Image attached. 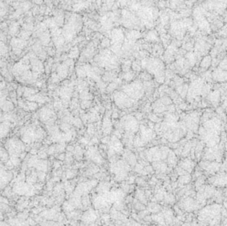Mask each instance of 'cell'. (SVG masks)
Returning a JSON list of instances; mask_svg holds the SVG:
<instances>
[{
    "label": "cell",
    "instance_id": "obj_1",
    "mask_svg": "<svg viewBox=\"0 0 227 226\" xmlns=\"http://www.w3.org/2000/svg\"><path fill=\"white\" fill-rule=\"evenodd\" d=\"M221 211V206L217 204L207 206L200 211L199 220L203 224L216 226L220 222Z\"/></svg>",
    "mask_w": 227,
    "mask_h": 226
},
{
    "label": "cell",
    "instance_id": "obj_2",
    "mask_svg": "<svg viewBox=\"0 0 227 226\" xmlns=\"http://www.w3.org/2000/svg\"><path fill=\"white\" fill-rule=\"evenodd\" d=\"M115 102L118 107L125 108L131 107L134 104V101L130 99L127 95L122 92H117L114 95Z\"/></svg>",
    "mask_w": 227,
    "mask_h": 226
},
{
    "label": "cell",
    "instance_id": "obj_3",
    "mask_svg": "<svg viewBox=\"0 0 227 226\" xmlns=\"http://www.w3.org/2000/svg\"><path fill=\"white\" fill-rule=\"evenodd\" d=\"M209 181L216 187H227V173L215 174L209 178Z\"/></svg>",
    "mask_w": 227,
    "mask_h": 226
},
{
    "label": "cell",
    "instance_id": "obj_4",
    "mask_svg": "<svg viewBox=\"0 0 227 226\" xmlns=\"http://www.w3.org/2000/svg\"><path fill=\"white\" fill-rule=\"evenodd\" d=\"M199 165L203 170L209 174H215L221 168V164L215 161H202L200 163Z\"/></svg>",
    "mask_w": 227,
    "mask_h": 226
},
{
    "label": "cell",
    "instance_id": "obj_5",
    "mask_svg": "<svg viewBox=\"0 0 227 226\" xmlns=\"http://www.w3.org/2000/svg\"><path fill=\"white\" fill-rule=\"evenodd\" d=\"M200 204L198 202H196L193 198H187L184 202V207L186 210L189 212H192L199 208Z\"/></svg>",
    "mask_w": 227,
    "mask_h": 226
},
{
    "label": "cell",
    "instance_id": "obj_6",
    "mask_svg": "<svg viewBox=\"0 0 227 226\" xmlns=\"http://www.w3.org/2000/svg\"><path fill=\"white\" fill-rule=\"evenodd\" d=\"M213 77L218 81L227 80V72L222 70H216L213 73Z\"/></svg>",
    "mask_w": 227,
    "mask_h": 226
},
{
    "label": "cell",
    "instance_id": "obj_7",
    "mask_svg": "<svg viewBox=\"0 0 227 226\" xmlns=\"http://www.w3.org/2000/svg\"><path fill=\"white\" fill-rule=\"evenodd\" d=\"M52 114H53V112L50 109L47 108H44L40 113V117L43 121H47L51 118Z\"/></svg>",
    "mask_w": 227,
    "mask_h": 226
},
{
    "label": "cell",
    "instance_id": "obj_8",
    "mask_svg": "<svg viewBox=\"0 0 227 226\" xmlns=\"http://www.w3.org/2000/svg\"><path fill=\"white\" fill-rule=\"evenodd\" d=\"M183 168L185 169V170H187V171L191 172L193 170L195 167V163L194 162H193L191 160L187 159V160L183 162Z\"/></svg>",
    "mask_w": 227,
    "mask_h": 226
},
{
    "label": "cell",
    "instance_id": "obj_9",
    "mask_svg": "<svg viewBox=\"0 0 227 226\" xmlns=\"http://www.w3.org/2000/svg\"><path fill=\"white\" fill-rule=\"evenodd\" d=\"M9 128L7 123H3L0 124V137L6 136L8 133Z\"/></svg>",
    "mask_w": 227,
    "mask_h": 226
},
{
    "label": "cell",
    "instance_id": "obj_10",
    "mask_svg": "<svg viewBox=\"0 0 227 226\" xmlns=\"http://www.w3.org/2000/svg\"><path fill=\"white\" fill-rule=\"evenodd\" d=\"M211 63V58L210 56H205L201 62V66L203 68H208Z\"/></svg>",
    "mask_w": 227,
    "mask_h": 226
},
{
    "label": "cell",
    "instance_id": "obj_11",
    "mask_svg": "<svg viewBox=\"0 0 227 226\" xmlns=\"http://www.w3.org/2000/svg\"><path fill=\"white\" fill-rule=\"evenodd\" d=\"M219 98H220V94H219V92L218 91L213 92L210 95V100L213 104L218 102L219 100Z\"/></svg>",
    "mask_w": 227,
    "mask_h": 226
},
{
    "label": "cell",
    "instance_id": "obj_12",
    "mask_svg": "<svg viewBox=\"0 0 227 226\" xmlns=\"http://www.w3.org/2000/svg\"><path fill=\"white\" fill-rule=\"evenodd\" d=\"M204 177H201V176H199V177L198 178V179H197V180L196 182V185L197 186H198V187H201V186H203V184L204 183Z\"/></svg>",
    "mask_w": 227,
    "mask_h": 226
},
{
    "label": "cell",
    "instance_id": "obj_13",
    "mask_svg": "<svg viewBox=\"0 0 227 226\" xmlns=\"http://www.w3.org/2000/svg\"><path fill=\"white\" fill-rule=\"evenodd\" d=\"M133 77L134 76H133V74L132 72H127L125 74L124 78H125V79L126 80H130L133 78Z\"/></svg>",
    "mask_w": 227,
    "mask_h": 226
},
{
    "label": "cell",
    "instance_id": "obj_14",
    "mask_svg": "<svg viewBox=\"0 0 227 226\" xmlns=\"http://www.w3.org/2000/svg\"><path fill=\"white\" fill-rule=\"evenodd\" d=\"M133 68L135 70H140V64L137 63V62H134L133 64Z\"/></svg>",
    "mask_w": 227,
    "mask_h": 226
},
{
    "label": "cell",
    "instance_id": "obj_15",
    "mask_svg": "<svg viewBox=\"0 0 227 226\" xmlns=\"http://www.w3.org/2000/svg\"><path fill=\"white\" fill-rule=\"evenodd\" d=\"M187 226H204L203 223H197V222H194L192 223H190Z\"/></svg>",
    "mask_w": 227,
    "mask_h": 226
},
{
    "label": "cell",
    "instance_id": "obj_16",
    "mask_svg": "<svg viewBox=\"0 0 227 226\" xmlns=\"http://www.w3.org/2000/svg\"><path fill=\"white\" fill-rule=\"evenodd\" d=\"M223 168L224 169V170L227 171V157L225 159V160H224V163H223Z\"/></svg>",
    "mask_w": 227,
    "mask_h": 226
},
{
    "label": "cell",
    "instance_id": "obj_17",
    "mask_svg": "<svg viewBox=\"0 0 227 226\" xmlns=\"http://www.w3.org/2000/svg\"><path fill=\"white\" fill-rule=\"evenodd\" d=\"M223 225H224V226H227V218H226L225 220H224V222H223Z\"/></svg>",
    "mask_w": 227,
    "mask_h": 226
}]
</instances>
